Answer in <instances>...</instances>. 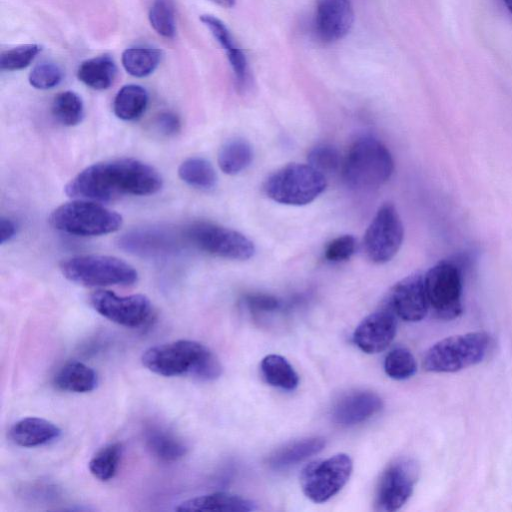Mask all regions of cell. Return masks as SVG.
I'll return each mask as SVG.
<instances>
[{
    "instance_id": "1",
    "label": "cell",
    "mask_w": 512,
    "mask_h": 512,
    "mask_svg": "<svg viewBox=\"0 0 512 512\" xmlns=\"http://www.w3.org/2000/svg\"><path fill=\"white\" fill-rule=\"evenodd\" d=\"M163 186L159 172L134 158H119L92 164L65 186V193L76 199L110 202L124 196H149Z\"/></svg>"
},
{
    "instance_id": "2",
    "label": "cell",
    "mask_w": 512,
    "mask_h": 512,
    "mask_svg": "<svg viewBox=\"0 0 512 512\" xmlns=\"http://www.w3.org/2000/svg\"><path fill=\"white\" fill-rule=\"evenodd\" d=\"M141 362L149 371L164 377L186 376L213 381L222 374L218 357L206 345L187 339L152 346L146 349Z\"/></svg>"
},
{
    "instance_id": "3",
    "label": "cell",
    "mask_w": 512,
    "mask_h": 512,
    "mask_svg": "<svg viewBox=\"0 0 512 512\" xmlns=\"http://www.w3.org/2000/svg\"><path fill=\"white\" fill-rule=\"evenodd\" d=\"M393 170L387 147L374 137L362 136L352 143L344 158L342 177L353 189H374L386 183Z\"/></svg>"
},
{
    "instance_id": "4",
    "label": "cell",
    "mask_w": 512,
    "mask_h": 512,
    "mask_svg": "<svg viewBox=\"0 0 512 512\" xmlns=\"http://www.w3.org/2000/svg\"><path fill=\"white\" fill-rule=\"evenodd\" d=\"M50 225L63 233L90 237L119 230L123 219L117 212L92 200L76 199L55 208L49 215Z\"/></svg>"
},
{
    "instance_id": "5",
    "label": "cell",
    "mask_w": 512,
    "mask_h": 512,
    "mask_svg": "<svg viewBox=\"0 0 512 512\" xmlns=\"http://www.w3.org/2000/svg\"><path fill=\"white\" fill-rule=\"evenodd\" d=\"M62 275L69 281L86 287L132 285L138 273L129 263L108 255H76L59 264Z\"/></svg>"
},
{
    "instance_id": "6",
    "label": "cell",
    "mask_w": 512,
    "mask_h": 512,
    "mask_svg": "<svg viewBox=\"0 0 512 512\" xmlns=\"http://www.w3.org/2000/svg\"><path fill=\"white\" fill-rule=\"evenodd\" d=\"M490 347L486 332H469L444 338L432 345L423 358V367L433 373H453L480 363Z\"/></svg>"
},
{
    "instance_id": "7",
    "label": "cell",
    "mask_w": 512,
    "mask_h": 512,
    "mask_svg": "<svg viewBox=\"0 0 512 512\" xmlns=\"http://www.w3.org/2000/svg\"><path fill=\"white\" fill-rule=\"evenodd\" d=\"M325 188V175L309 164L298 163L277 170L264 184V191L270 199L293 206L311 203Z\"/></svg>"
},
{
    "instance_id": "8",
    "label": "cell",
    "mask_w": 512,
    "mask_h": 512,
    "mask_svg": "<svg viewBox=\"0 0 512 512\" xmlns=\"http://www.w3.org/2000/svg\"><path fill=\"white\" fill-rule=\"evenodd\" d=\"M184 236L201 251L225 259L247 260L255 253L253 242L245 235L211 222L200 221L189 225Z\"/></svg>"
},
{
    "instance_id": "9",
    "label": "cell",
    "mask_w": 512,
    "mask_h": 512,
    "mask_svg": "<svg viewBox=\"0 0 512 512\" xmlns=\"http://www.w3.org/2000/svg\"><path fill=\"white\" fill-rule=\"evenodd\" d=\"M352 470L353 462L345 453L313 461L307 464L301 472L302 491L312 502H326L346 485Z\"/></svg>"
},
{
    "instance_id": "10",
    "label": "cell",
    "mask_w": 512,
    "mask_h": 512,
    "mask_svg": "<svg viewBox=\"0 0 512 512\" xmlns=\"http://www.w3.org/2000/svg\"><path fill=\"white\" fill-rule=\"evenodd\" d=\"M426 295L434 314L444 320L457 318L462 307V274L450 261H441L424 275Z\"/></svg>"
},
{
    "instance_id": "11",
    "label": "cell",
    "mask_w": 512,
    "mask_h": 512,
    "mask_svg": "<svg viewBox=\"0 0 512 512\" xmlns=\"http://www.w3.org/2000/svg\"><path fill=\"white\" fill-rule=\"evenodd\" d=\"M404 237L401 218L391 203H385L376 212L364 234V250L370 261L383 264L399 251Z\"/></svg>"
},
{
    "instance_id": "12",
    "label": "cell",
    "mask_w": 512,
    "mask_h": 512,
    "mask_svg": "<svg viewBox=\"0 0 512 512\" xmlns=\"http://www.w3.org/2000/svg\"><path fill=\"white\" fill-rule=\"evenodd\" d=\"M419 477L417 462L401 457L391 462L378 481L375 494V506L379 511L399 510L411 497Z\"/></svg>"
},
{
    "instance_id": "13",
    "label": "cell",
    "mask_w": 512,
    "mask_h": 512,
    "mask_svg": "<svg viewBox=\"0 0 512 512\" xmlns=\"http://www.w3.org/2000/svg\"><path fill=\"white\" fill-rule=\"evenodd\" d=\"M89 301L98 314L124 327H140L153 314L151 301L142 294L119 296L109 290H96Z\"/></svg>"
},
{
    "instance_id": "14",
    "label": "cell",
    "mask_w": 512,
    "mask_h": 512,
    "mask_svg": "<svg viewBox=\"0 0 512 512\" xmlns=\"http://www.w3.org/2000/svg\"><path fill=\"white\" fill-rule=\"evenodd\" d=\"M354 22L350 0H317L313 31L322 43H333L345 37Z\"/></svg>"
},
{
    "instance_id": "15",
    "label": "cell",
    "mask_w": 512,
    "mask_h": 512,
    "mask_svg": "<svg viewBox=\"0 0 512 512\" xmlns=\"http://www.w3.org/2000/svg\"><path fill=\"white\" fill-rule=\"evenodd\" d=\"M387 305L406 322L421 321L429 310L424 276L415 273L397 282L389 293Z\"/></svg>"
},
{
    "instance_id": "16",
    "label": "cell",
    "mask_w": 512,
    "mask_h": 512,
    "mask_svg": "<svg viewBox=\"0 0 512 512\" xmlns=\"http://www.w3.org/2000/svg\"><path fill=\"white\" fill-rule=\"evenodd\" d=\"M396 331V314L387 305L384 309L369 314L359 323L354 331L353 340L361 351L376 354L391 344Z\"/></svg>"
},
{
    "instance_id": "17",
    "label": "cell",
    "mask_w": 512,
    "mask_h": 512,
    "mask_svg": "<svg viewBox=\"0 0 512 512\" xmlns=\"http://www.w3.org/2000/svg\"><path fill=\"white\" fill-rule=\"evenodd\" d=\"M200 20L225 51L237 89L240 92L249 90L252 76L246 55L235 42L228 27L222 20L210 14L201 15Z\"/></svg>"
},
{
    "instance_id": "18",
    "label": "cell",
    "mask_w": 512,
    "mask_h": 512,
    "mask_svg": "<svg viewBox=\"0 0 512 512\" xmlns=\"http://www.w3.org/2000/svg\"><path fill=\"white\" fill-rule=\"evenodd\" d=\"M383 408L381 397L372 391L356 390L342 396L332 409V418L341 426L366 421Z\"/></svg>"
},
{
    "instance_id": "19",
    "label": "cell",
    "mask_w": 512,
    "mask_h": 512,
    "mask_svg": "<svg viewBox=\"0 0 512 512\" xmlns=\"http://www.w3.org/2000/svg\"><path fill=\"white\" fill-rule=\"evenodd\" d=\"M60 435L61 429L56 424L39 417L20 419L9 430V437L13 443L28 448L51 443Z\"/></svg>"
},
{
    "instance_id": "20",
    "label": "cell",
    "mask_w": 512,
    "mask_h": 512,
    "mask_svg": "<svg viewBox=\"0 0 512 512\" xmlns=\"http://www.w3.org/2000/svg\"><path fill=\"white\" fill-rule=\"evenodd\" d=\"M256 509V504L253 501L226 492L190 498L175 507L177 511L249 512Z\"/></svg>"
},
{
    "instance_id": "21",
    "label": "cell",
    "mask_w": 512,
    "mask_h": 512,
    "mask_svg": "<svg viewBox=\"0 0 512 512\" xmlns=\"http://www.w3.org/2000/svg\"><path fill=\"white\" fill-rule=\"evenodd\" d=\"M144 442L148 451L163 462L178 461L188 451L187 445L178 435L161 425L148 426L144 432Z\"/></svg>"
},
{
    "instance_id": "22",
    "label": "cell",
    "mask_w": 512,
    "mask_h": 512,
    "mask_svg": "<svg viewBox=\"0 0 512 512\" xmlns=\"http://www.w3.org/2000/svg\"><path fill=\"white\" fill-rule=\"evenodd\" d=\"M174 235L159 229L138 230L121 239L120 244L126 250L141 255H159L175 248Z\"/></svg>"
},
{
    "instance_id": "23",
    "label": "cell",
    "mask_w": 512,
    "mask_h": 512,
    "mask_svg": "<svg viewBox=\"0 0 512 512\" xmlns=\"http://www.w3.org/2000/svg\"><path fill=\"white\" fill-rule=\"evenodd\" d=\"M325 447V439L318 436L290 442L277 449L268 458V465L276 470L286 469L318 454Z\"/></svg>"
},
{
    "instance_id": "24",
    "label": "cell",
    "mask_w": 512,
    "mask_h": 512,
    "mask_svg": "<svg viewBox=\"0 0 512 512\" xmlns=\"http://www.w3.org/2000/svg\"><path fill=\"white\" fill-rule=\"evenodd\" d=\"M53 384L61 391L87 393L97 387L98 376L88 365L79 361H71L58 370Z\"/></svg>"
},
{
    "instance_id": "25",
    "label": "cell",
    "mask_w": 512,
    "mask_h": 512,
    "mask_svg": "<svg viewBox=\"0 0 512 512\" xmlns=\"http://www.w3.org/2000/svg\"><path fill=\"white\" fill-rule=\"evenodd\" d=\"M117 67L108 55H101L83 61L77 70L78 79L95 90L108 89L114 82Z\"/></svg>"
},
{
    "instance_id": "26",
    "label": "cell",
    "mask_w": 512,
    "mask_h": 512,
    "mask_svg": "<svg viewBox=\"0 0 512 512\" xmlns=\"http://www.w3.org/2000/svg\"><path fill=\"white\" fill-rule=\"evenodd\" d=\"M148 101L149 96L144 87L136 84L125 85L114 98V114L124 121L135 120L145 112Z\"/></svg>"
},
{
    "instance_id": "27",
    "label": "cell",
    "mask_w": 512,
    "mask_h": 512,
    "mask_svg": "<svg viewBox=\"0 0 512 512\" xmlns=\"http://www.w3.org/2000/svg\"><path fill=\"white\" fill-rule=\"evenodd\" d=\"M265 381L276 388L292 391L299 384V376L286 358L277 354L265 356L260 365Z\"/></svg>"
},
{
    "instance_id": "28",
    "label": "cell",
    "mask_w": 512,
    "mask_h": 512,
    "mask_svg": "<svg viewBox=\"0 0 512 512\" xmlns=\"http://www.w3.org/2000/svg\"><path fill=\"white\" fill-rule=\"evenodd\" d=\"M252 160V147L248 141L242 138L228 140L218 153V165L228 175L242 172L251 164Z\"/></svg>"
},
{
    "instance_id": "29",
    "label": "cell",
    "mask_w": 512,
    "mask_h": 512,
    "mask_svg": "<svg viewBox=\"0 0 512 512\" xmlns=\"http://www.w3.org/2000/svg\"><path fill=\"white\" fill-rule=\"evenodd\" d=\"M178 175L184 183L200 190H211L217 184V175L212 164L201 157L184 160L178 168Z\"/></svg>"
},
{
    "instance_id": "30",
    "label": "cell",
    "mask_w": 512,
    "mask_h": 512,
    "mask_svg": "<svg viewBox=\"0 0 512 512\" xmlns=\"http://www.w3.org/2000/svg\"><path fill=\"white\" fill-rule=\"evenodd\" d=\"M162 58V51L156 48H127L122 53V65L125 71L138 78L152 74Z\"/></svg>"
},
{
    "instance_id": "31",
    "label": "cell",
    "mask_w": 512,
    "mask_h": 512,
    "mask_svg": "<svg viewBox=\"0 0 512 512\" xmlns=\"http://www.w3.org/2000/svg\"><path fill=\"white\" fill-rule=\"evenodd\" d=\"M53 117L64 126H76L84 117V104L74 91H63L55 96L51 105Z\"/></svg>"
},
{
    "instance_id": "32",
    "label": "cell",
    "mask_w": 512,
    "mask_h": 512,
    "mask_svg": "<svg viewBox=\"0 0 512 512\" xmlns=\"http://www.w3.org/2000/svg\"><path fill=\"white\" fill-rule=\"evenodd\" d=\"M122 452V445L118 442L99 449L88 464L91 474L100 481L112 479L118 471Z\"/></svg>"
},
{
    "instance_id": "33",
    "label": "cell",
    "mask_w": 512,
    "mask_h": 512,
    "mask_svg": "<svg viewBox=\"0 0 512 512\" xmlns=\"http://www.w3.org/2000/svg\"><path fill=\"white\" fill-rule=\"evenodd\" d=\"M151 27L162 37L174 38L176 17L174 0H152L148 12Z\"/></svg>"
},
{
    "instance_id": "34",
    "label": "cell",
    "mask_w": 512,
    "mask_h": 512,
    "mask_svg": "<svg viewBox=\"0 0 512 512\" xmlns=\"http://www.w3.org/2000/svg\"><path fill=\"white\" fill-rule=\"evenodd\" d=\"M384 371L394 380H406L417 371L415 357L407 348H394L384 359Z\"/></svg>"
},
{
    "instance_id": "35",
    "label": "cell",
    "mask_w": 512,
    "mask_h": 512,
    "mask_svg": "<svg viewBox=\"0 0 512 512\" xmlns=\"http://www.w3.org/2000/svg\"><path fill=\"white\" fill-rule=\"evenodd\" d=\"M41 51L38 44H25L5 50L0 56V68L6 71H16L27 67Z\"/></svg>"
},
{
    "instance_id": "36",
    "label": "cell",
    "mask_w": 512,
    "mask_h": 512,
    "mask_svg": "<svg viewBox=\"0 0 512 512\" xmlns=\"http://www.w3.org/2000/svg\"><path fill=\"white\" fill-rule=\"evenodd\" d=\"M307 160L311 167L323 175L335 172L340 165L338 150L334 146L326 143L314 146L309 151Z\"/></svg>"
},
{
    "instance_id": "37",
    "label": "cell",
    "mask_w": 512,
    "mask_h": 512,
    "mask_svg": "<svg viewBox=\"0 0 512 512\" xmlns=\"http://www.w3.org/2000/svg\"><path fill=\"white\" fill-rule=\"evenodd\" d=\"M63 78V72L54 63L37 64L29 73L28 80L32 87L47 90L56 87Z\"/></svg>"
},
{
    "instance_id": "38",
    "label": "cell",
    "mask_w": 512,
    "mask_h": 512,
    "mask_svg": "<svg viewBox=\"0 0 512 512\" xmlns=\"http://www.w3.org/2000/svg\"><path fill=\"white\" fill-rule=\"evenodd\" d=\"M356 240L352 235H341L331 240L325 247L324 258L329 262L348 260L355 252Z\"/></svg>"
},
{
    "instance_id": "39",
    "label": "cell",
    "mask_w": 512,
    "mask_h": 512,
    "mask_svg": "<svg viewBox=\"0 0 512 512\" xmlns=\"http://www.w3.org/2000/svg\"><path fill=\"white\" fill-rule=\"evenodd\" d=\"M154 127L157 132L164 136H173L180 131L181 121L175 113L165 111L156 116Z\"/></svg>"
},
{
    "instance_id": "40",
    "label": "cell",
    "mask_w": 512,
    "mask_h": 512,
    "mask_svg": "<svg viewBox=\"0 0 512 512\" xmlns=\"http://www.w3.org/2000/svg\"><path fill=\"white\" fill-rule=\"evenodd\" d=\"M245 301L249 308L255 311H273L280 306L277 298L261 293L247 295Z\"/></svg>"
},
{
    "instance_id": "41",
    "label": "cell",
    "mask_w": 512,
    "mask_h": 512,
    "mask_svg": "<svg viewBox=\"0 0 512 512\" xmlns=\"http://www.w3.org/2000/svg\"><path fill=\"white\" fill-rule=\"evenodd\" d=\"M16 231L15 222L9 217L2 216L0 219V243L4 244L10 241L15 236Z\"/></svg>"
},
{
    "instance_id": "42",
    "label": "cell",
    "mask_w": 512,
    "mask_h": 512,
    "mask_svg": "<svg viewBox=\"0 0 512 512\" xmlns=\"http://www.w3.org/2000/svg\"><path fill=\"white\" fill-rule=\"evenodd\" d=\"M211 1H213L214 3H216L222 7L230 8V7L234 6L236 0H211Z\"/></svg>"
},
{
    "instance_id": "43",
    "label": "cell",
    "mask_w": 512,
    "mask_h": 512,
    "mask_svg": "<svg viewBox=\"0 0 512 512\" xmlns=\"http://www.w3.org/2000/svg\"><path fill=\"white\" fill-rule=\"evenodd\" d=\"M504 6L506 7L507 11L512 17V0H501Z\"/></svg>"
}]
</instances>
